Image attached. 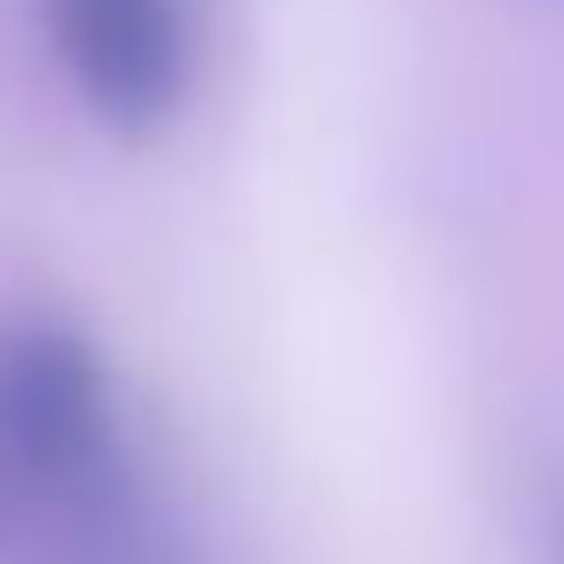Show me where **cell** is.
<instances>
[{
  "label": "cell",
  "mask_w": 564,
  "mask_h": 564,
  "mask_svg": "<svg viewBox=\"0 0 564 564\" xmlns=\"http://www.w3.org/2000/svg\"><path fill=\"white\" fill-rule=\"evenodd\" d=\"M0 564H202L101 348L55 317L0 325Z\"/></svg>",
  "instance_id": "cell-1"
},
{
  "label": "cell",
  "mask_w": 564,
  "mask_h": 564,
  "mask_svg": "<svg viewBox=\"0 0 564 564\" xmlns=\"http://www.w3.org/2000/svg\"><path fill=\"white\" fill-rule=\"evenodd\" d=\"M47 47L70 94L124 140H148L178 117L194 86V24L186 0H40Z\"/></svg>",
  "instance_id": "cell-2"
},
{
  "label": "cell",
  "mask_w": 564,
  "mask_h": 564,
  "mask_svg": "<svg viewBox=\"0 0 564 564\" xmlns=\"http://www.w3.org/2000/svg\"><path fill=\"white\" fill-rule=\"evenodd\" d=\"M549 564H564V495L549 502Z\"/></svg>",
  "instance_id": "cell-3"
}]
</instances>
